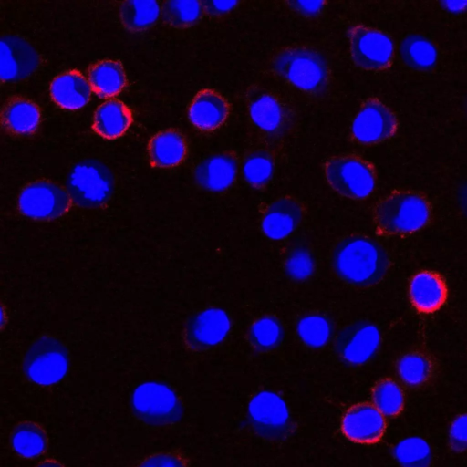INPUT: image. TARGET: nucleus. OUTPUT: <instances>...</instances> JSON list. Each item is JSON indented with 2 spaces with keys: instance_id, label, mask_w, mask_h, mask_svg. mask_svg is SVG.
<instances>
[{
  "instance_id": "obj_1",
  "label": "nucleus",
  "mask_w": 467,
  "mask_h": 467,
  "mask_svg": "<svg viewBox=\"0 0 467 467\" xmlns=\"http://www.w3.org/2000/svg\"><path fill=\"white\" fill-rule=\"evenodd\" d=\"M331 264L340 279L359 287L378 284L390 265L385 248L363 235H350L338 241L332 251Z\"/></svg>"
},
{
  "instance_id": "obj_2",
  "label": "nucleus",
  "mask_w": 467,
  "mask_h": 467,
  "mask_svg": "<svg viewBox=\"0 0 467 467\" xmlns=\"http://www.w3.org/2000/svg\"><path fill=\"white\" fill-rule=\"evenodd\" d=\"M431 214L428 199L413 191H394L374 209V223L383 235H409L425 227Z\"/></svg>"
},
{
  "instance_id": "obj_3",
  "label": "nucleus",
  "mask_w": 467,
  "mask_h": 467,
  "mask_svg": "<svg viewBox=\"0 0 467 467\" xmlns=\"http://www.w3.org/2000/svg\"><path fill=\"white\" fill-rule=\"evenodd\" d=\"M274 71L307 93L321 94L329 85V68L324 57L308 47H288L274 58Z\"/></svg>"
},
{
  "instance_id": "obj_4",
  "label": "nucleus",
  "mask_w": 467,
  "mask_h": 467,
  "mask_svg": "<svg viewBox=\"0 0 467 467\" xmlns=\"http://www.w3.org/2000/svg\"><path fill=\"white\" fill-rule=\"evenodd\" d=\"M69 358L67 348L55 337L41 336L28 347L23 371L32 382L50 386L59 382L67 374Z\"/></svg>"
},
{
  "instance_id": "obj_5",
  "label": "nucleus",
  "mask_w": 467,
  "mask_h": 467,
  "mask_svg": "<svg viewBox=\"0 0 467 467\" xmlns=\"http://www.w3.org/2000/svg\"><path fill=\"white\" fill-rule=\"evenodd\" d=\"M131 408L140 420L156 427L174 424L182 416V402L173 389L153 381L144 382L134 389Z\"/></svg>"
},
{
  "instance_id": "obj_6",
  "label": "nucleus",
  "mask_w": 467,
  "mask_h": 467,
  "mask_svg": "<svg viewBox=\"0 0 467 467\" xmlns=\"http://www.w3.org/2000/svg\"><path fill=\"white\" fill-rule=\"evenodd\" d=\"M325 175L336 192L354 200L366 199L373 192L376 185L373 166L356 155L330 158L325 165Z\"/></svg>"
},
{
  "instance_id": "obj_7",
  "label": "nucleus",
  "mask_w": 467,
  "mask_h": 467,
  "mask_svg": "<svg viewBox=\"0 0 467 467\" xmlns=\"http://www.w3.org/2000/svg\"><path fill=\"white\" fill-rule=\"evenodd\" d=\"M114 190L111 171L103 163L88 160L77 164L69 174L67 192L71 201L84 208L103 205Z\"/></svg>"
},
{
  "instance_id": "obj_8",
  "label": "nucleus",
  "mask_w": 467,
  "mask_h": 467,
  "mask_svg": "<svg viewBox=\"0 0 467 467\" xmlns=\"http://www.w3.org/2000/svg\"><path fill=\"white\" fill-rule=\"evenodd\" d=\"M248 417L254 431L270 441L286 440L294 430L285 401L277 393L262 390L248 404Z\"/></svg>"
},
{
  "instance_id": "obj_9",
  "label": "nucleus",
  "mask_w": 467,
  "mask_h": 467,
  "mask_svg": "<svg viewBox=\"0 0 467 467\" xmlns=\"http://www.w3.org/2000/svg\"><path fill=\"white\" fill-rule=\"evenodd\" d=\"M68 192L49 181H36L26 185L19 193L20 213L35 220H51L65 214L71 207Z\"/></svg>"
},
{
  "instance_id": "obj_10",
  "label": "nucleus",
  "mask_w": 467,
  "mask_h": 467,
  "mask_svg": "<svg viewBox=\"0 0 467 467\" xmlns=\"http://www.w3.org/2000/svg\"><path fill=\"white\" fill-rule=\"evenodd\" d=\"M350 53L354 63L367 70L388 68L394 58V43L386 33L356 26L348 31Z\"/></svg>"
},
{
  "instance_id": "obj_11",
  "label": "nucleus",
  "mask_w": 467,
  "mask_h": 467,
  "mask_svg": "<svg viewBox=\"0 0 467 467\" xmlns=\"http://www.w3.org/2000/svg\"><path fill=\"white\" fill-rule=\"evenodd\" d=\"M398 128L395 114L377 99L366 100L355 117L351 133L359 143L371 145L392 137Z\"/></svg>"
},
{
  "instance_id": "obj_12",
  "label": "nucleus",
  "mask_w": 467,
  "mask_h": 467,
  "mask_svg": "<svg viewBox=\"0 0 467 467\" xmlns=\"http://www.w3.org/2000/svg\"><path fill=\"white\" fill-rule=\"evenodd\" d=\"M380 339V332L374 324L363 320L356 321L339 332L335 348L344 362L358 366L375 355Z\"/></svg>"
},
{
  "instance_id": "obj_13",
  "label": "nucleus",
  "mask_w": 467,
  "mask_h": 467,
  "mask_svg": "<svg viewBox=\"0 0 467 467\" xmlns=\"http://www.w3.org/2000/svg\"><path fill=\"white\" fill-rule=\"evenodd\" d=\"M230 329L231 319L223 309L207 308L188 320L184 341L191 349L204 350L223 342Z\"/></svg>"
},
{
  "instance_id": "obj_14",
  "label": "nucleus",
  "mask_w": 467,
  "mask_h": 467,
  "mask_svg": "<svg viewBox=\"0 0 467 467\" xmlns=\"http://www.w3.org/2000/svg\"><path fill=\"white\" fill-rule=\"evenodd\" d=\"M0 46V77L3 82L22 80L37 68L39 57L26 39L6 35L2 36Z\"/></svg>"
},
{
  "instance_id": "obj_15",
  "label": "nucleus",
  "mask_w": 467,
  "mask_h": 467,
  "mask_svg": "<svg viewBox=\"0 0 467 467\" xmlns=\"http://www.w3.org/2000/svg\"><path fill=\"white\" fill-rule=\"evenodd\" d=\"M386 426L384 415L368 402L351 406L341 420L343 434L348 440L362 444H373L380 441Z\"/></svg>"
},
{
  "instance_id": "obj_16",
  "label": "nucleus",
  "mask_w": 467,
  "mask_h": 467,
  "mask_svg": "<svg viewBox=\"0 0 467 467\" xmlns=\"http://www.w3.org/2000/svg\"><path fill=\"white\" fill-rule=\"evenodd\" d=\"M304 210L302 204L292 197H281L272 202L265 210L261 228L272 240L289 236L301 223Z\"/></svg>"
},
{
  "instance_id": "obj_17",
  "label": "nucleus",
  "mask_w": 467,
  "mask_h": 467,
  "mask_svg": "<svg viewBox=\"0 0 467 467\" xmlns=\"http://www.w3.org/2000/svg\"><path fill=\"white\" fill-rule=\"evenodd\" d=\"M236 157L230 152L212 155L201 161L194 170L197 184L211 192H223L234 182L237 174Z\"/></svg>"
},
{
  "instance_id": "obj_18",
  "label": "nucleus",
  "mask_w": 467,
  "mask_h": 467,
  "mask_svg": "<svg viewBox=\"0 0 467 467\" xmlns=\"http://www.w3.org/2000/svg\"><path fill=\"white\" fill-rule=\"evenodd\" d=\"M409 296L413 306L422 313L440 309L448 296L443 278L432 271H421L410 279Z\"/></svg>"
},
{
  "instance_id": "obj_19",
  "label": "nucleus",
  "mask_w": 467,
  "mask_h": 467,
  "mask_svg": "<svg viewBox=\"0 0 467 467\" xmlns=\"http://www.w3.org/2000/svg\"><path fill=\"white\" fill-rule=\"evenodd\" d=\"M229 105L225 99L212 89H203L193 98L188 110L190 121L197 129L212 131L227 119Z\"/></svg>"
},
{
  "instance_id": "obj_20",
  "label": "nucleus",
  "mask_w": 467,
  "mask_h": 467,
  "mask_svg": "<svg viewBox=\"0 0 467 467\" xmlns=\"http://www.w3.org/2000/svg\"><path fill=\"white\" fill-rule=\"evenodd\" d=\"M91 86L77 70H69L57 76L50 84V97L64 109L83 108L90 99Z\"/></svg>"
},
{
  "instance_id": "obj_21",
  "label": "nucleus",
  "mask_w": 467,
  "mask_h": 467,
  "mask_svg": "<svg viewBox=\"0 0 467 467\" xmlns=\"http://www.w3.org/2000/svg\"><path fill=\"white\" fill-rule=\"evenodd\" d=\"M2 124L16 135L34 133L41 121V112L36 104L22 98L13 97L5 101L1 113Z\"/></svg>"
},
{
  "instance_id": "obj_22",
  "label": "nucleus",
  "mask_w": 467,
  "mask_h": 467,
  "mask_svg": "<svg viewBox=\"0 0 467 467\" xmlns=\"http://www.w3.org/2000/svg\"><path fill=\"white\" fill-rule=\"evenodd\" d=\"M150 161L158 168L179 165L187 154L184 136L175 130H165L155 134L148 145Z\"/></svg>"
},
{
  "instance_id": "obj_23",
  "label": "nucleus",
  "mask_w": 467,
  "mask_h": 467,
  "mask_svg": "<svg viewBox=\"0 0 467 467\" xmlns=\"http://www.w3.org/2000/svg\"><path fill=\"white\" fill-rule=\"evenodd\" d=\"M132 122L130 109L118 99L107 100L98 107L93 130L101 137L113 140L122 136Z\"/></svg>"
},
{
  "instance_id": "obj_24",
  "label": "nucleus",
  "mask_w": 467,
  "mask_h": 467,
  "mask_svg": "<svg viewBox=\"0 0 467 467\" xmlns=\"http://www.w3.org/2000/svg\"><path fill=\"white\" fill-rule=\"evenodd\" d=\"M249 113L253 122L269 134L280 133L288 119L285 106L268 93H260L251 100Z\"/></svg>"
},
{
  "instance_id": "obj_25",
  "label": "nucleus",
  "mask_w": 467,
  "mask_h": 467,
  "mask_svg": "<svg viewBox=\"0 0 467 467\" xmlns=\"http://www.w3.org/2000/svg\"><path fill=\"white\" fill-rule=\"evenodd\" d=\"M88 82L97 95L109 98L118 95L124 88L127 78L119 62L104 59L90 67Z\"/></svg>"
},
{
  "instance_id": "obj_26",
  "label": "nucleus",
  "mask_w": 467,
  "mask_h": 467,
  "mask_svg": "<svg viewBox=\"0 0 467 467\" xmlns=\"http://www.w3.org/2000/svg\"><path fill=\"white\" fill-rule=\"evenodd\" d=\"M402 61L410 68L418 71H429L437 62V48L431 41L420 35L406 36L400 47Z\"/></svg>"
},
{
  "instance_id": "obj_27",
  "label": "nucleus",
  "mask_w": 467,
  "mask_h": 467,
  "mask_svg": "<svg viewBox=\"0 0 467 467\" xmlns=\"http://www.w3.org/2000/svg\"><path fill=\"white\" fill-rule=\"evenodd\" d=\"M11 445L19 456L33 459L43 454L47 447V437L44 430L32 421L18 423L11 435Z\"/></svg>"
},
{
  "instance_id": "obj_28",
  "label": "nucleus",
  "mask_w": 467,
  "mask_h": 467,
  "mask_svg": "<svg viewBox=\"0 0 467 467\" xmlns=\"http://www.w3.org/2000/svg\"><path fill=\"white\" fill-rule=\"evenodd\" d=\"M250 345L258 352H269L278 348L284 338V328L274 316H263L254 320L247 333Z\"/></svg>"
},
{
  "instance_id": "obj_29",
  "label": "nucleus",
  "mask_w": 467,
  "mask_h": 467,
  "mask_svg": "<svg viewBox=\"0 0 467 467\" xmlns=\"http://www.w3.org/2000/svg\"><path fill=\"white\" fill-rule=\"evenodd\" d=\"M160 3L157 1H125L119 7L122 25L130 31H141L151 26L159 18Z\"/></svg>"
},
{
  "instance_id": "obj_30",
  "label": "nucleus",
  "mask_w": 467,
  "mask_h": 467,
  "mask_svg": "<svg viewBox=\"0 0 467 467\" xmlns=\"http://www.w3.org/2000/svg\"><path fill=\"white\" fill-rule=\"evenodd\" d=\"M396 368L400 379L410 387L424 384L433 371L431 358L419 351H410L402 355L398 359Z\"/></svg>"
},
{
  "instance_id": "obj_31",
  "label": "nucleus",
  "mask_w": 467,
  "mask_h": 467,
  "mask_svg": "<svg viewBox=\"0 0 467 467\" xmlns=\"http://www.w3.org/2000/svg\"><path fill=\"white\" fill-rule=\"evenodd\" d=\"M333 327L330 320L323 315L310 314L301 317L296 324V333L301 341L309 348H319L328 343Z\"/></svg>"
},
{
  "instance_id": "obj_32",
  "label": "nucleus",
  "mask_w": 467,
  "mask_h": 467,
  "mask_svg": "<svg viewBox=\"0 0 467 467\" xmlns=\"http://www.w3.org/2000/svg\"><path fill=\"white\" fill-rule=\"evenodd\" d=\"M373 405L384 415H399L404 406V393L400 385L389 378L379 380L371 391Z\"/></svg>"
},
{
  "instance_id": "obj_33",
  "label": "nucleus",
  "mask_w": 467,
  "mask_h": 467,
  "mask_svg": "<svg viewBox=\"0 0 467 467\" xmlns=\"http://www.w3.org/2000/svg\"><path fill=\"white\" fill-rule=\"evenodd\" d=\"M393 454L402 467H430L431 449L421 437H410L400 441L393 449Z\"/></svg>"
},
{
  "instance_id": "obj_34",
  "label": "nucleus",
  "mask_w": 467,
  "mask_h": 467,
  "mask_svg": "<svg viewBox=\"0 0 467 467\" xmlns=\"http://www.w3.org/2000/svg\"><path fill=\"white\" fill-rule=\"evenodd\" d=\"M274 167L273 157L268 151L255 150L245 158L243 164V175L251 186L261 189L272 179Z\"/></svg>"
},
{
  "instance_id": "obj_35",
  "label": "nucleus",
  "mask_w": 467,
  "mask_h": 467,
  "mask_svg": "<svg viewBox=\"0 0 467 467\" xmlns=\"http://www.w3.org/2000/svg\"><path fill=\"white\" fill-rule=\"evenodd\" d=\"M202 2L200 1H166L162 5V15L167 23L182 28L194 25L203 13Z\"/></svg>"
},
{
  "instance_id": "obj_36",
  "label": "nucleus",
  "mask_w": 467,
  "mask_h": 467,
  "mask_svg": "<svg viewBox=\"0 0 467 467\" xmlns=\"http://www.w3.org/2000/svg\"><path fill=\"white\" fill-rule=\"evenodd\" d=\"M314 266L311 253L302 246L290 251L285 264L286 274L294 280L298 281L307 279L313 274Z\"/></svg>"
},
{
  "instance_id": "obj_37",
  "label": "nucleus",
  "mask_w": 467,
  "mask_h": 467,
  "mask_svg": "<svg viewBox=\"0 0 467 467\" xmlns=\"http://www.w3.org/2000/svg\"><path fill=\"white\" fill-rule=\"evenodd\" d=\"M449 443L455 451H467V413L457 416L449 430Z\"/></svg>"
},
{
  "instance_id": "obj_38",
  "label": "nucleus",
  "mask_w": 467,
  "mask_h": 467,
  "mask_svg": "<svg viewBox=\"0 0 467 467\" xmlns=\"http://www.w3.org/2000/svg\"><path fill=\"white\" fill-rule=\"evenodd\" d=\"M137 467H187V462L178 452H158L142 460Z\"/></svg>"
},
{
  "instance_id": "obj_39",
  "label": "nucleus",
  "mask_w": 467,
  "mask_h": 467,
  "mask_svg": "<svg viewBox=\"0 0 467 467\" xmlns=\"http://www.w3.org/2000/svg\"><path fill=\"white\" fill-rule=\"evenodd\" d=\"M288 5L305 16H314L321 12L326 3L324 1H290Z\"/></svg>"
},
{
  "instance_id": "obj_40",
  "label": "nucleus",
  "mask_w": 467,
  "mask_h": 467,
  "mask_svg": "<svg viewBox=\"0 0 467 467\" xmlns=\"http://www.w3.org/2000/svg\"><path fill=\"white\" fill-rule=\"evenodd\" d=\"M238 5L237 1H205L202 2L203 9L212 16L227 13Z\"/></svg>"
},
{
  "instance_id": "obj_41",
  "label": "nucleus",
  "mask_w": 467,
  "mask_h": 467,
  "mask_svg": "<svg viewBox=\"0 0 467 467\" xmlns=\"http://www.w3.org/2000/svg\"><path fill=\"white\" fill-rule=\"evenodd\" d=\"M441 5L451 13H462L467 10V1H443Z\"/></svg>"
},
{
  "instance_id": "obj_42",
  "label": "nucleus",
  "mask_w": 467,
  "mask_h": 467,
  "mask_svg": "<svg viewBox=\"0 0 467 467\" xmlns=\"http://www.w3.org/2000/svg\"><path fill=\"white\" fill-rule=\"evenodd\" d=\"M36 467H64V466L60 462H58L55 460L47 459V460L42 462L41 463H39Z\"/></svg>"
}]
</instances>
